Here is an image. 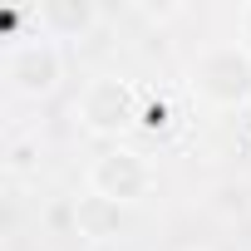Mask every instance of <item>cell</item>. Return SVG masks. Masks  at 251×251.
<instances>
[{
	"mask_svg": "<svg viewBox=\"0 0 251 251\" xmlns=\"http://www.w3.org/2000/svg\"><path fill=\"white\" fill-rule=\"evenodd\" d=\"M10 79L20 89H45L54 79V59H40V45H20L10 54Z\"/></svg>",
	"mask_w": 251,
	"mask_h": 251,
	"instance_id": "1",
	"label": "cell"
}]
</instances>
